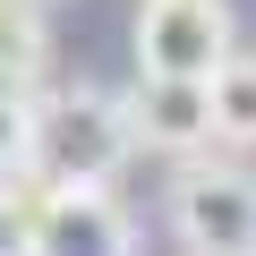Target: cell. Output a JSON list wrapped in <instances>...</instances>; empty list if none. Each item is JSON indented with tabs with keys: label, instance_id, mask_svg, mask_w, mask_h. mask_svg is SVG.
<instances>
[{
	"label": "cell",
	"instance_id": "cell-1",
	"mask_svg": "<svg viewBox=\"0 0 256 256\" xmlns=\"http://www.w3.org/2000/svg\"><path fill=\"white\" fill-rule=\"evenodd\" d=\"M137 154V120L128 94H52L34 102V180L43 188H111V171Z\"/></svg>",
	"mask_w": 256,
	"mask_h": 256
},
{
	"label": "cell",
	"instance_id": "cell-2",
	"mask_svg": "<svg viewBox=\"0 0 256 256\" xmlns=\"http://www.w3.org/2000/svg\"><path fill=\"white\" fill-rule=\"evenodd\" d=\"M171 230L188 256H256V171L196 162L171 180Z\"/></svg>",
	"mask_w": 256,
	"mask_h": 256
},
{
	"label": "cell",
	"instance_id": "cell-3",
	"mask_svg": "<svg viewBox=\"0 0 256 256\" xmlns=\"http://www.w3.org/2000/svg\"><path fill=\"white\" fill-rule=\"evenodd\" d=\"M239 52L230 0H146L137 9V77H214Z\"/></svg>",
	"mask_w": 256,
	"mask_h": 256
},
{
	"label": "cell",
	"instance_id": "cell-4",
	"mask_svg": "<svg viewBox=\"0 0 256 256\" xmlns=\"http://www.w3.org/2000/svg\"><path fill=\"white\" fill-rule=\"evenodd\" d=\"M34 256H137L111 188H43L34 196Z\"/></svg>",
	"mask_w": 256,
	"mask_h": 256
},
{
	"label": "cell",
	"instance_id": "cell-5",
	"mask_svg": "<svg viewBox=\"0 0 256 256\" xmlns=\"http://www.w3.org/2000/svg\"><path fill=\"white\" fill-rule=\"evenodd\" d=\"M128 120H137V146L188 162L214 146V77H137Z\"/></svg>",
	"mask_w": 256,
	"mask_h": 256
},
{
	"label": "cell",
	"instance_id": "cell-6",
	"mask_svg": "<svg viewBox=\"0 0 256 256\" xmlns=\"http://www.w3.org/2000/svg\"><path fill=\"white\" fill-rule=\"evenodd\" d=\"M214 137L222 146H256V60L230 52L214 68Z\"/></svg>",
	"mask_w": 256,
	"mask_h": 256
},
{
	"label": "cell",
	"instance_id": "cell-7",
	"mask_svg": "<svg viewBox=\"0 0 256 256\" xmlns=\"http://www.w3.org/2000/svg\"><path fill=\"white\" fill-rule=\"evenodd\" d=\"M34 86H18V77H0V180H26L34 171Z\"/></svg>",
	"mask_w": 256,
	"mask_h": 256
},
{
	"label": "cell",
	"instance_id": "cell-8",
	"mask_svg": "<svg viewBox=\"0 0 256 256\" xmlns=\"http://www.w3.org/2000/svg\"><path fill=\"white\" fill-rule=\"evenodd\" d=\"M34 196H43L34 171L26 180H0V256H34Z\"/></svg>",
	"mask_w": 256,
	"mask_h": 256
}]
</instances>
